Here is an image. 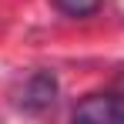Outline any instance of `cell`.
I'll use <instances>...</instances> for the list:
<instances>
[{
  "mask_svg": "<svg viewBox=\"0 0 124 124\" xmlns=\"http://www.w3.org/2000/svg\"><path fill=\"white\" fill-rule=\"evenodd\" d=\"M74 117L94 124H124V97L121 94H91L87 101L74 107Z\"/></svg>",
  "mask_w": 124,
  "mask_h": 124,
  "instance_id": "1",
  "label": "cell"
},
{
  "mask_svg": "<svg viewBox=\"0 0 124 124\" xmlns=\"http://www.w3.org/2000/svg\"><path fill=\"white\" fill-rule=\"evenodd\" d=\"M54 94H57V84L50 74H34L30 81L23 84V97L20 104L23 107H30V111H40L47 104H54Z\"/></svg>",
  "mask_w": 124,
  "mask_h": 124,
  "instance_id": "2",
  "label": "cell"
},
{
  "mask_svg": "<svg viewBox=\"0 0 124 124\" xmlns=\"http://www.w3.org/2000/svg\"><path fill=\"white\" fill-rule=\"evenodd\" d=\"M54 7L67 17H91V14H97L101 0H54Z\"/></svg>",
  "mask_w": 124,
  "mask_h": 124,
  "instance_id": "3",
  "label": "cell"
}]
</instances>
